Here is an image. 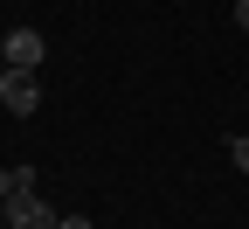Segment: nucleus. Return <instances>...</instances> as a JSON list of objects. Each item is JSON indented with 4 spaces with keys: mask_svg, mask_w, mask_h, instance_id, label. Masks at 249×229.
I'll list each match as a JSON object with an SVG mask.
<instances>
[{
    "mask_svg": "<svg viewBox=\"0 0 249 229\" xmlns=\"http://www.w3.org/2000/svg\"><path fill=\"white\" fill-rule=\"evenodd\" d=\"M7 194H14V167H0V202H7Z\"/></svg>",
    "mask_w": 249,
    "mask_h": 229,
    "instance_id": "423d86ee",
    "label": "nucleus"
},
{
    "mask_svg": "<svg viewBox=\"0 0 249 229\" xmlns=\"http://www.w3.org/2000/svg\"><path fill=\"white\" fill-rule=\"evenodd\" d=\"M0 104H7L14 118H28V111L42 104V77H35V70H14V62H7V77H0Z\"/></svg>",
    "mask_w": 249,
    "mask_h": 229,
    "instance_id": "f03ea898",
    "label": "nucleus"
},
{
    "mask_svg": "<svg viewBox=\"0 0 249 229\" xmlns=\"http://www.w3.org/2000/svg\"><path fill=\"white\" fill-rule=\"evenodd\" d=\"M0 56L14 62V70H42V56H49V42H42V28H7V42H0Z\"/></svg>",
    "mask_w": 249,
    "mask_h": 229,
    "instance_id": "7ed1b4c3",
    "label": "nucleus"
},
{
    "mask_svg": "<svg viewBox=\"0 0 249 229\" xmlns=\"http://www.w3.org/2000/svg\"><path fill=\"white\" fill-rule=\"evenodd\" d=\"M229 160H235V174H249V132H235V139H229Z\"/></svg>",
    "mask_w": 249,
    "mask_h": 229,
    "instance_id": "20e7f679",
    "label": "nucleus"
},
{
    "mask_svg": "<svg viewBox=\"0 0 249 229\" xmlns=\"http://www.w3.org/2000/svg\"><path fill=\"white\" fill-rule=\"evenodd\" d=\"M235 28H242V35H249V0H235Z\"/></svg>",
    "mask_w": 249,
    "mask_h": 229,
    "instance_id": "0eeeda50",
    "label": "nucleus"
},
{
    "mask_svg": "<svg viewBox=\"0 0 249 229\" xmlns=\"http://www.w3.org/2000/svg\"><path fill=\"white\" fill-rule=\"evenodd\" d=\"M0 77H7V56H0Z\"/></svg>",
    "mask_w": 249,
    "mask_h": 229,
    "instance_id": "6e6552de",
    "label": "nucleus"
},
{
    "mask_svg": "<svg viewBox=\"0 0 249 229\" xmlns=\"http://www.w3.org/2000/svg\"><path fill=\"white\" fill-rule=\"evenodd\" d=\"M0 208H7V222H14V229H55V222H62V215H55V208L42 202L35 187H14V194H7Z\"/></svg>",
    "mask_w": 249,
    "mask_h": 229,
    "instance_id": "f257e3e1",
    "label": "nucleus"
},
{
    "mask_svg": "<svg viewBox=\"0 0 249 229\" xmlns=\"http://www.w3.org/2000/svg\"><path fill=\"white\" fill-rule=\"evenodd\" d=\"M55 229H97V222H90V215H62Z\"/></svg>",
    "mask_w": 249,
    "mask_h": 229,
    "instance_id": "39448f33",
    "label": "nucleus"
}]
</instances>
